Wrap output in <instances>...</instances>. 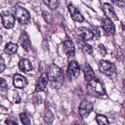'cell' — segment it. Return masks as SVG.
Here are the masks:
<instances>
[{
    "instance_id": "6da1fadb",
    "label": "cell",
    "mask_w": 125,
    "mask_h": 125,
    "mask_svg": "<svg viewBox=\"0 0 125 125\" xmlns=\"http://www.w3.org/2000/svg\"><path fill=\"white\" fill-rule=\"evenodd\" d=\"M48 77H49V80L51 81L53 87H54V85H56L57 88H59L61 86V84H62V82L63 80L62 69L58 65H56V64H52L49 67Z\"/></svg>"
},
{
    "instance_id": "7a4b0ae2",
    "label": "cell",
    "mask_w": 125,
    "mask_h": 125,
    "mask_svg": "<svg viewBox=\"0 0 125 125\" xmlns=\"http://www.w3.org/2000/svg\"><path fill=\"white\" fill-rule=\"evenodd\" d=\"M15 19H17V21L21 23V24H25L29 21L30 19V15L28 13V11L21 6L17 7L15 10Z\"/></svg>"
},
{
    "instance_id": "3957f363",
    "label": "cell",
    "mask_w": 125,
    "mask_h": 125,
    "mask_svg": "<svg viewBox=\"0 0 125 125\" xmlns=\"http://www.w3.org/2000/svg\"><path fill=\"white\" fill-rule=\"evenodd\" d=\"M100 69L103 73H104L107 76H114L116 74V68L115 65L107 61H101L100 62Z\"/></svg>"
},
{
    "instance_id": "277c9868",
    "label": "cell",
    "mask_w": 125,
    "mask_h": 125,
    "mask_svg": "<svg viewBox=\"0 0 125 125\" xmlns=\"http://www.w3.org/2000/svg\"><path fill=\"white\" fill-rule=\"evenodd\" d=\"M88 86H89V90L95 95L102 96L104 94V89L102 83L96 78H93L90 81H88Z\"/></svg>"
},
{
    "instance_id": "5b68a950",
    "label": "cell",
    "mask_w": 125,
    "mask_h": 125,
    "mask_svg": "<svg viewBox=\"0 0 125 125\" xmlns=\"http://www.w3.org/2000/svg\"><path fill=\"white\" fill-rule=\"evenodd\" d=\"M66 74H67L69 79H74V78L79 76V74H80V66L75 61H71L68 63L67 69H66Z\"/></svg>"
},
{
    "instance_id": "8992f818",
    "label": "cell",
    "mask_w": 125,
    "mask_h": 125,
    "mask_svg": "<svg viewBox=\"0 0 125 125\" xmlns=\"http://www.w3.org/2000/svg\"><path fill=\"white\" fill-rule=\"evenodd\" d=\"M1 19H2V23L4 25L5 28L7 29H10V28H13L14 25H15V17L9 13V12H3L1 14Z\"/></svg>"
},
{
    "instance_id": "52a82bcc",
    "label": "cell",
    "mask_w": 125,
    "mask_h": 125,
    "mask_svg": "<svg viewBox=\"0 0 125 125\" xmlns=\"http://www.w3.org/2000/svg\"><path fill=\"white\" fill-rule=\"evenodd\" d=\"M78 109H79V114L82 117H86L93 110V104H92V103H90L88 101H82Z\"/></svg>"
},
{
    "instance_id": "ba28073f",
    "label": "cell",
    "mask_w": 125,
    "mask_h": 125,
    "mask_svg": "<svg viewBox=\"0 0 125 125\" xmlns=\"http://www.w3.org/2000/svg\"><path fill=\"white\" fill-rule=\"evenodd\" d=\"M49 82V77L47 73H42L38 79V82L35 87V92H42L45 90L47 84Z\"/></svg>"
},
{
    "instance_id": "9c48e42d",
    "label": "cell",
    "mask_w": 125,
    "mask_h": 125,
    "mask_svg": "<svg viewBox=\"0 0 125 125\" xmlns=\"http://www.w3.org/2000/svg\"><path fill=\"white\" fill-rule=\"evenodd\" d=\"M103 28H104V33H105L107 36L113 35V34L115 33L114 24H113V22L111 21V20H109V19H107V18L103 21Z\"/></svg>"
},
{
    "instance_id": "30bf717a",
    "label": "cell",
    "mask_w": 125,
    "mask_h": 125,
    "mask_svg": "<svg viewBox=\"0 0 125 125\" xmlns=\"http://www.w3.org/2000/svg\"><path fill=\"white\" fill-rule=\"evenodd\" d=\"M77 34L84 41H89L94 37V33L86 27H79L77 29Z\"/></svg>"
},
{
    "instance_id": "8fae6325",
    "label": "cell",
    "mask_w": 125,
    "mask_h": 125,
    "mask_svg": "<svg viewBox=\"0 0 125 125\" xmlns=\"http://www.w3.org/2000/svg\"><path fill=\"white\" fill-rule=\"evenodd\" d=\"M103 11L104 13V15L106 16L107 19L109 20H114V21H117L118 18L116 17V14L114 12V9L112 8L111 5H109L108 3H104L103 5Z\"/></svg>"
},
{
    "instance_id": "7c38bea8",
    "label": "cell",
    "mask_w": 125,
    "mask_h": 125,
    "mask_svg": "<svg viewBox=\"0 0 125 125\" xmlns=\"http://www.w3.org/2000/svg\"><path fill=\"white\" fill-rule=\"evenodd\" d=\"M68 11H69L70 16H71V18H72L73 21H78V22H81V21H84V17L81 15V13H80L74 6H72V5L69 4V5H68Z\"/></svg>"
},
{
    "instance_id": "4fadbf2b",
    "label": "cell",
    "mask_w": 125,
    "mask_h": 125,
    "mask_svg": "<svg viewBox=\"0 0 125 125\" xmlns=\"http://www.w3.org/2000/svg\"><path fill=\"white\" fill-rule=\"evenodd\" d=\"M20 43H21V46L22 47V49L26 52H28L30 50V46H31V43H30V40H29V37L28 35L26 34V32H21V36H20Z\"/></svg>"
},
{
    "instance_id": "5bb4252c",
    "label": "cell",
    "mask_w": 125,
    "mask_h": 125,
    "mask_svg": "<svg viewBox=\"0 0 125 125\" xmlns=\"http://www.w3.org/2000/svg\"><path fill=\"white\" fill-rule=\"evenodd\" d=\"M62 49L63 52L66 54V56H73L74 55V45L71 40L65 39L64 42L62 43Z\"/></svg>"
},
{
    "instance_id": "9a60e30c",
    "label": "cell",
    "mask_w": 125,
    "mask_h": 125,
    "mask_svg": "<svg viewBox=\"0 0 125 125\" xmlns=\"http://www.w3.org/2000/svg\"><path fill=\"white\" fill-rule=\"evenodd\" d=\"M13 82H14V86H15L16 88H19V89L23 88V87L27 84L26 78H25L24 76L21 75V74H16V75L14 76Z\"/></svg>"
},
{
    "instance_id": "2e32d148",
    "label": "cell",
    "mask_w": 125,
    "mask_h": 125,
    "mask_svg": "<svg viewBox=\"0 0 125 125\" xmlns=\"http://www.w3.org/2000/svg\"><path fill=\"white\" fill-rule=\"evenodd\" d=\"M19 67L21 71H24V72H28L32 69V64L31 62L27 60V59H21L19 62Z\"/></svg>"
},
{
    "instance_id": "e0dca14e",
    "label": "cell",
    "mask_w": 125,
    "mask_h": 125,
    "mask_svg": "<svg viewBox=\"0 0 125 125\" xmlns=\"http://www.w3.org/2000/svg\"><path fill=\"white\" fill-rule=\"evenodd\" d=\"M83 71H84V75H85V79L86 81H90L91 79L95 78V73L93 71V69L91 68V66L88 63H85L83 66Z\"/></svg>"
},
{
    "instance_id": "ac0fdd59",
    "label": "cell",
    "mask_w": 125,
    "mask_h": 125,
    "mask_svg": "<svg viewBox=\"0 0 125 125\" xmlns=\"http://www.w3.org/2000/svg\"><path fill=\"white\" fill-rule=\"evenodd\" d=\"M18 51V45L15 44V43H12V42H9L6 44V47H5V52L9 55H14L16 54Z\"/></svg>"
},
{
    "instance_id": "d6986e66",
    "label": "cell",
    "mask_w": 125,
    "mask_h": 125,
    "mask_svg": "<svg viewBox=\"0 0 125 125\" xmlns=\"http://www.w3.org/2000/svg\"><path fill=\"white\" fill-rule=\"evenodd\" d=\"M43 3L48 6L50 9L54 10L56 9L58 6H59V3H60V0H43Z\"/></svg>"
},
{
    "instance_id": "ffe728a7",
    "label": "cell",
    "mask_w": 125,
    "mask_h": 125,
    "mask_svg": "<svg viewBox=\"0 0 125 125\" xmlns=\"http://www.w3.org/2000/svg\"><path fill=\"white\" fill-rule=\"evenodd\" d=\"M96 120H97L98 124H100V125H107V124H109L108 119L104 115H102V114H98L97 117H96Z\"/></svg>"
},
{
    "instance_id": "44dd1931",
    "label": "cell",
    "mask_w": 125,
    "mask_h": 125,
    "mask_svg": "<svg viewBox=\"0 0 125 125\" xmlns=\"http://www.w3.org/2000/svg\"><path fill=\"white\" fill-rule=\"evenodd\" d=\"M44 122L47 123V124H51L54 120V116L52 114V112L50 110H46L45 113H44Z\"/></svg>"
},
{
    "instance_id": "7402d4cb",
    "label": "cell",
    "mask_w": 125,
    "mask_h": 125,
    "mask_svg": "<svg viewBox=\"0 0 125 125\" xmlns=\"http://www.w3.org/2000/svg\"><path fill=\"white\" fill-rule=\"evenodd\" d=\"M20 118H21V121L22 124H26V125H29V124H30V119H29V117L26 115L25 112H21V113L20 114Z\"/></svg>"
},
{
    "instance_id": "603a6c76",
    "label": "cell",
    "mask_w": 125,
    "mask_h": 125,
    "mask_svg": "<svg viewBox=\"0 0 125 125\" xmlns=\"http://www.w3.org/2000/svg\"><path fill=\"white\" fill-rule=\"evenodd\" d=\"M82 49H83V51H84L86 54H89V55H92V54H93V48H92L90 45L86 44V43L82 45Z\"/></svg>"
},
{
    "instance_id": "cb8c5ba5",
    "label": "cell",
    "mask_w": 125,
    "mask_h": 125,
    "mask_svg": "<svg viewBox=\"0 0 125 125\" xmlns=\"http://www.w3.org/2000/svg\"><path fill=\"white\" fill-rule=\"evenodd\" d=\"M0 89L1 90H7L8 89V85H7V82L4 78H1L0 79Z\"/></svg>"
},
{
    "instance_id": "d4e9b609",
    "label": "cell",
    "mask_w": 125,
    "mask_h": 125,
    "mask_svg": "<svg viewBox=\"0 0 125 125\" xmlns=\"http://www.w3.org/2000/svg\"><path fill=\"white\" fill-rule=\"evenodd\" d=\"M98 51H99L100 55H102V56H105V54H106V50H105L104 46L102 45V44H100V45L98 46Z\"/></svg>"
},
{
    "instance_id": "484cf974",
    "label": "cell",
    "mask_w": 125,
    "mask_h": 125,
    "mask_svg": "<svg viewBox=\"0 0 125 125\" xmlns=\"http://www.w3.org/2000/svg\"><path fill=\"white\" fill-rule=\"evenodd\" d=\"M113 3H115L117 6L119 7H124V4H125V0H111Z\"/></svg>"
},
{
    "instance_id": "4316f807",
    "label": "cell",
    "mask_w": 125,
    "mask_h": 125,
    "mask_svg": "<svg viewBox=\"0 0 125 125\" xmlns=\"http://www.w3.org/2000/svg\"><path fill=\"white\" fill-rule=\"evenodd\" d=\"M4 69H5V62H4L3 58L0 57V73L3 72Z\"/></svg>"
},
{
    "instance_id": "83f0119b",
    "label": "cell",
    "mask_w": 125,
    "mask_h": 125,
    "mask_svg": "<svg viewBox=\"0 0 125 125\" xmlns=\"http://www.w3.org/2000/svg\"><path fill=\"white\" fill-rule=\"evenodd\" d=\"M33 101H34L35 104H40V103L42 102V99H41V97H40L39 95H36V96H34Z\"/></svg>"
},
{
    "instance_id": "f1b7e54d",
    "label": "cell",
    "mask_w": 125,
    "mask_h": 125,
    "mask_svg": "<svg viewBox=\"0 0 125 125\" xmlns=\"http://www.w3.org/2000/svg\"><path fill=\"white\" fill-rule=\"evenodd\" d=\"M18 2H19V0H8V3L12 6H15L16 4H18Z\"/></svg>"
},
{
    "instance_id": "f546056e",
    "label": "cell",
    "mask_w": 125,
    "mask_h": 125,
    "mask_svg": "<svg viewBox=\"0 0 125 125\" xmlns=\"http://www.w3.org/2000/svg\"><path fill=\"white\" fill-rule=\"evenodd\" d=\"M5 123H6V124H15V125H17V121L10 120V119H7V120L5 121Z\"/></svg>"
},
{
    "instance_id": "4dcf8cb0",
    "label": "cell",
    "mask_w": 125,
    "mask_h": 125,
    "mask_svg": "<svg viewBox=\"0 0 125 125\" xmlns=\"http://www.w3.org/2000/svg\"><path fill=\"white\" fill-rule=\"evenodd\" d=\"M16 98H17L16 103H20V98H19V96H18V95H16Z\"/></svg>"
},
{
    "instance_id": "1f68e13d",
    "label": "cell",
    "mask_w": 125,
    "mask_h": 125,
    "mask_svg": "<svg viewBox=\"0 0 125 125\" xmlns=\"http://www.w3.org/2000/svg\"><path fill=\"white\" fill-rule=\"evenodd\" d=\"M2 41H3V38H2V36L0 35V45L2 44Z\"/></svg>"
},
{
    "instance_id": "d6a6232c",
    "label": "cell",
    "mask_w": 125,
    "mask_h": 125,
    "mask_svg": "<svg viewBox=\"0 0 125 125\" xmlns=\"http://www.w3.org/2000/svg\"><path fill=\"white\" fill-rule=\"evenodd\" d=\"M1 109H2V107H0V112H4V111H1Z\"/></svg>"
}]
</instances>
